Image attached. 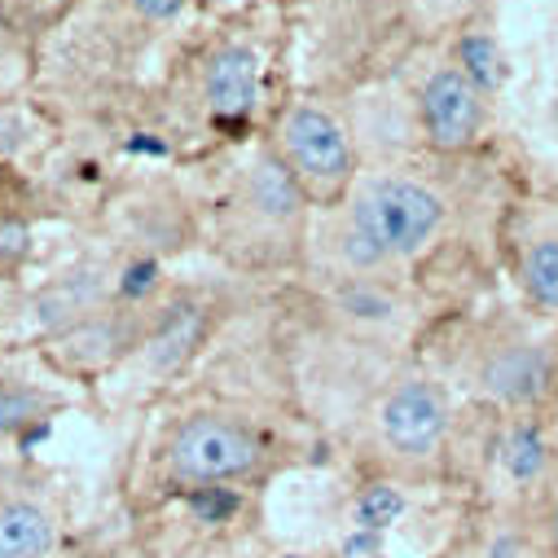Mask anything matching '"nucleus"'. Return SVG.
I'll return each instance as SVG.
<instances>
[{
  "label": "nucleus",
  "instance_id": "14",
  "mask_svg": "<svg viewBox=\"0 0 558 558\" xmlns=\"http://www.w3.org/2000/svg\"><path fill=\"white\" fill-rule=\"evenodd\" d=\"M45 409V396L40 391H27V387H0V432H14L23 423Z\"/></svg>",
  "mask_w": 558,
  "mask_h": 558
},
{
  "label": "nucleus",
  "instance_id": "6",
  "mask_svg": "<svg viewBox=\"0 0 558 558\" xmlns=\"http://www.w3.org/2000/svg\"><path fill=\"white\" fill-rule=\"evenodd\" d=\"M282 142H287L291 163H295L308 181L339 185V181L352 172V146H348L343 128H339L326 110H317V106H300V110L287 114Z\"/></svg>",
  "mask_w": 558,
  "mask_h": 558
},
{
  "label": "nucleus",
  "instance_id": "16",
  "mask_svg": "<svg viewBox=\"0 0 558 558\" xmlns=\"http://www.w3.org/2000/svg\"><path fill=\"white\" fill-rule=\"evenodd\" d=\"M541 554L558 558V484L545 493V506H541Z\"/></svg>",
  "mask_w": 558,
  "mask_h": 558
},
{
  "label": "nucleus",
  "instance_id": "8",
  "mask_svg": "<svg viewBox=\"0 0 558 558\" xmlns=\"http://www.w3.org/2000/svg\"><path fill=\"white\" fill-rule=\"evenodd\" d=\"M519 287L536 317H558V233H536L523 242Z\"/></svg>",
  "mask_w": 558,
  "mask_h": 558
},
{
  "label": "nucleus",
  "instance_id": "18",
  "mask_svg": "<svg viewBox=\"0 0 558 558\" xmlns=\"http://www.w3.org/2000/svg\"><path fill=\"white\" fill-rule=\"evenodd\" d=\"M155 272H159V268H155L150 259H142L136 268H128V277H123V291H128V295H146V291L155 287Z\"/></svg>",
  "mask_w": 558,
  "mask_h": 558
},
{
  "label": "nucleus",
  "instance_id": "1",
  "mask_svg": "<svg viewBox=\"0 0 558 558\" xmlns=\"http://www.w3.org/2000/svg\"><path fill=\"white\" fill-rule=\"evenodd\" d=\"M445 225V198L409 177H378L352 203L348 259L356 268H378L387 259L417 255Z\"/></svg>",
  "mask_w": 558,
  "mask_h": 558
},
{
  "label": "nucleus",
  "instance_id": "21",
  "mask_svg": "<svg viewBox=\"0 0 558 558\" xmlns=\"http://www.w3.org/2000/svg\"><path fill=\"white\" fill-rule=\"evenodd\" d=\"M128 150H146V155H163L159 142H150V136H136V142H128Z\"/></svg>",
  "mask_w": 558,
  "mask_h": 558
},
{
  "label": "nucleus",
  "instance_id": "10",
  "mask_svg": "<svg viewBox=\"0 0 558 558\" xmlns=\"http://www.w3.org/2000/svg\"><path fill=\"white\" fill-rule=\"evenodd\" d=\"M53 532H49V519L27 506V501H14L0 510V558H45Z\"/></svg>",
  "mask_w": 558,
  "mask_h": 558
},
{
  "label": "nucleus",
  "instance_id": "2",
  "mask_svg": "<svg viewBox=\"0 0 558 558\" xmlns=\"http://www.w3.org/2000/svg\"><path fill=\"white\" fill-rule=\"evenodd\" d=\"M558 387V348L536 330H506L493 339L475 361V391L497 404L514 409L519 417L545 404Z\"/></svg>",
  "mask_w": 558,
  "mask_h": 558
},
{
  "label": "nucleus",
  "instance_id": "13",
  "mask_svg": "<svg viewBox=\"0 0 558 558\" xmlns=\"http://www.w3.org/2000/svg\"><path fill=\"white\" fill-rule=\"evenodd\" d=\"M400 514H404V497L391 484H374V488H365L356 497V523H361V532H383Z\"/></svg>",
  "mask_w": 558,
  "mask_h": 558
},
{
  "label": "nucleus",
  "instance_id": "5",
  "mask_svg": "<svg viewBox=\"0 0 558 558\" xmlns=\"http://www.w3.org/2000/svg\"><path fill=\"white\" fill-rule=\"evenodd\" d=\"M255 445L242 427L220 417H190L172 440V466L190 480H229L251 471Z\"/></svg>",
  "mask_w": 558,
  "mask_h": 558
},
{
  "label": "nucleus",
  "instance_id": "17",
  "mask_svg": "<svg viewBox=\"0 0 558 558\" xmlns=\"http://www.w3.org/2000/svg\"><path fill=\"white\" fill-rule=\"evenodd\" d=\"M27 225L23 220H0V264H10V259H19L23 251H27Z\"/></svg>",
  "mask_w": 558,
  "mask_h": 558
},
{
  "label": "nucleus",
  "instance_id": "12",
  "mask_svg": "<svg viewBox=\"0 0 558 558\" xmlns=\"http://www.w3.org/2000/svg\"><path fill=\"white\" fill-rule=\"evenodd\" d=\"M251 194H255V207L268 211V216H291L300 207V181L287 168H277V163H264L255 172Z\"/></svg>",
  "mask_w": 558,
  "mask_h": 558
},
{
  "label": "nucleus",
  "instance_id": "9",
  "mask_svg": "<svg viewBox=\"0 0 558 558\" xmlns=\"http://www.w3.org/2000/svg\"><path fill=\"white\" fill-rule=\"evenodd\" d=\"M497 453H501V471L510 475V484L541 488L549 480V445H545V432L536 423H527V417H519V423L506 427Z\"/></svg>",
  "mask_w": 558,
  "mask_h": 558
},
{
  "label": "nucleus",
  "instance_id": "22",
  "mask_svg": "<svg viewBox=\"0 0 558 558\" xmlns=\"http://www.w3.org/2000/svg\"><path fill=\"white\" fill-rule=\"evenodd\" d=\"M291 558H300V554H291Z\"/></svg>",
  "mask_w": 558,
  "mask_h": 558
},
{
  "label": "nucleus",
  "instance_id": "20",
  "mask_svg": "<svg viewBox=\"0 0 558 558\" xmlns=\"http://www.w3.org/2000/svg\"><path fill=\"white\" fill-rule=\"evenodd\" d=\"M132 5L142 10L146 19H172V14L185 5V0H132Z\"/></svg>",
  "mask_w": 558,
  "mask_h": 558
},
{
  "label": "nucleus",
  "instance_id": "19",
  "mask_svg": "<svg viewBox=\"0 0 558 558\" xmlns=\"http://www.w3.org/2000/svg\"><path fill=\"white\" fill-rule=\"evenodd\" d=\"M343 554H348V558H378V532H356V536H348Z\"/></svg>",
  "mask_w": 558,
  "mask_h": 558
},
{
  "label": "nucleus",
  "instance_id": "4",
  "mask_svg": "<svg viewBox=\"0 0 558 558\" xmlns=\"http://www.w3.org/2000/svg\"><path fill=\"white\" fill-rule=\"evenodd\" d=\"M383 440L400 458H427L445 445L449 436V396L432 378H409L391 387V396L378 409Z\"/></svg>",
  "mask_w": 558,
  "mask_h": 558
},
{
  "label": "nucleus",
  "instance_id": "3",
  "mask_svg": "<svg viewBox=\"0 0 558 558\" xmlns=\"http://www.w3.org/2000/svg\"><path fill=\"white\" fill-rule=\"evenodd\" d=\"M417 110H423V132L436 150H466L484 136L488 93L462 66H440L427 75Z\"/></svg>",
  "mask_w": 558,
  "mask_h": 558
},
{
  "label": "nucleus",
  "instance_id": "15",
  "mask_svg": "<svg viewBox=\"0 0 558 558\" xmlns=\"http://www.w3.org/2000/svg\"><path fill=\"white\" fill-rule=\"evenodd\" d=\"M194 510L203 514V523H225L238 510V497L229 488H203V493H194Z\"/></svg>",
  "mask_w": 558,
  "mask_h": 558
},
{
  "label": "nucleus",
  "instance_id": "11",
  "mask_svg": "<svg viewBox=\"0 0 558 558\" xmlns=\"http://www.w3.org/2000/svg\"><path fill=\"white\" fill-rule=\"evenodd\" d=\"M458 66H462V71H466L484 93H493V88L506 80V58H501L497 40H493V36H484V32L462 36V45H458Z\"/></svg>",
  "mask_w": 558,
  "mask_h": 558
},
{
  "label": "nucleus",
  "instance_id": "7",
  "mask_svg": "<svg viewBox=\"0 0 558 558\" xmlns=\"http://www.w3.org/2000/svg\"><path fill=\"white\" fill-rule=\"evenodd\" d=\"M255 93H259V62L251 49L242 45H229L211 58L207 66V97L216 110L225 114H246L255 106Z\"/></svg>",
  "mask_w": 558,
  "mask_h": 558
}]
</instances>
